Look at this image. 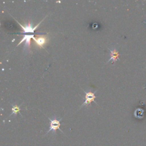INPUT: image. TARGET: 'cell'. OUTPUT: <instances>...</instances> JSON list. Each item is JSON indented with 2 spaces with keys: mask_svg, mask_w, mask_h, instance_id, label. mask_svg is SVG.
Segmentation results:
<instances>
[{
  "mask_svg": "<svg viewBox=\"0 0 146 146\" xmlns=\"http://www.w3.org/2000/svg\"><path fill=\"white\" fill-rule=\"evenodd\" d=\"M83 91L84 92V93L86 94V96H85V100L84 102V103L82 104L81 107H82L83 106L86 105V106H88V105H90L91 103L92 102H95V103L97 104V103L95 101V99L96 98V96L95 95V92H92L91 91H88V92H86L85 91H84L83 90Z\"/></svg>",
  "mask_w": 146,
  "mask_h": 146,
  "instance_id": "3957f363",
  "label": "cell"
},
{
  "mask_svg": "<svg viewBox=\"0 0 146 146\" xmlns=\"http://www.w3.org/2000/svg\"><path fill=\"white\" fill-rule=\"evenodd\" d=\"M46 17H47V16H46L41 21H40V22H39L37 25H36L35 27H33V25H31L30 21H29V22H28L27 23L25 24V25H21L19 22H18V21L17 20H16L15 18H14V19L17 22V23H18V25H19L21 26V28H22V30H23V32H22V33H33L34 32L35 30L38 28V27L39 26V25L42 23V22L44 19V18H46Z\"/></svg>",
  "mask_w": 146,
  "mask_h": 146,
  "instance_id": "6da1fadb",
  "label": "cell"
},
{
  "mask_svg": "<svg viewBox=\"0 0 146 146\" xmlns=\"http://www.w3.org/2000/svg\"><path fill=\"white\" fill-rule=\"evenodd\" d=\"M111 52V58H110V59L108 60V62H109L110 60H112V63H115L116 60L118 59L119 58V52H117V51L114 48L113 50H111L110 48H108Z\"/></svg>",
  "mask_w": 146,
  "mask_h": 146,
  "instance_id": "8992f818",
  "label": "cell"
},
{
  "mask_svg": "<svg viewBox=\"0 0 146 146\" xmlns=\"http://www.w3.org/2000/svg\"><path fill=\"white\" fill-rule=\"evenodd\" d=\"M34 37V35H23V38L21 39V40L18 43L17 46L19 45L21 43H22L23 42H25V46H24V49L26 48L27 50H30V43H31V39L33 38Z\"/></svg>",
  "mask_w": 146,
  "mask_h": 146,
  "instance_id": "5b68a950",
  "label": "cell"
},
{
  "mask_svg": "<svg viewBox=\"0 0 146 146\" xmlns=\"http://www.w3.org/2000/svg\"><path fill=\"white\" fill-rule=\"evenodd\" d=\"M21 105H19V106H17V105H14V106H13V107H12V113H11V115H10V116L13 115V114H14L15 115H16L18 113H19V114H21L20 113V111H21V108H20V107H21Z\"/></svg>",
  "mask_w": 146,
  "mask_h": 146,
  "instance_id": "52a82bcc",
  "label": "cell"
},
{
  "mask_svg": "<svg viewBox=\"0 0 146 146\" xmlns=\"http://www.w3.org/2000/svg\"><path fill=\"white\" fill-rule=\"evenodd\" d=\"M48 119L50 120V128H49V130L47 131V132L46 133V135H47L48 132H50L51 131H52L54 132H55L57 129H59L61 132L64 133L60 129V126L61 125V124L60 123V121L62 120V118L60 119L59 120H58V119H56L55 118L54 119H51L50 118L48 117Z\"/></svg>",
  "mask_w": 146,
  "mask_h": 146,
  "instance_id": "7a4b0ae2",
  "label": "cell"
},
{
  "mask_svg": "<svg viewBox=\"0 0 146 146\" xmlns=\"http://www.w3.org/2000/svg\"><path fill=\"white\" fill-rule=\"evenodd\" d=\"M33 39L34 42L35 43V44L37 45V46L42 48H44V46L48 41V38L46 36H43V35H40L37 37L34 36Z\"/></svg>",
  "mask_w": 146,
  "mask_h": 146,
  "instance_id": "277c9868",
  "label": "cell"
}]
</instances>
